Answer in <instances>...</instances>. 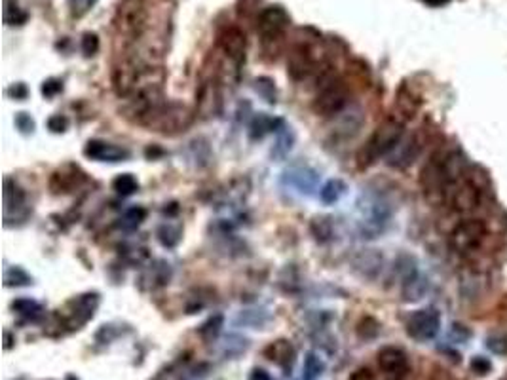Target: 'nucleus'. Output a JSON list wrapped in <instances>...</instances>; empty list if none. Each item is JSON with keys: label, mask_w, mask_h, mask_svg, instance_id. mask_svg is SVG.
<instances>
[{"label": "nucleus", "mask_w": 507, "mask_h": 380, "mask_svg": "<svg viewBox=\"0 0 507 380\" xmlns=\"http://www.w3.org/2000/svg\"><path fill=\"white\" fill-rule=\"evenodd\" d=\"M149 25V6L144 0H122L114 14V29L122 41L137 42Z\"/></svg>", "instance_id": "nucleus-1"}, {"label": "nucleus", "mask_w": 507, "mask_h": 380, "mask_svg": "<svg viewBox=\"0 0 507 380\" xmlns=\"http://www.w3.org/2000/svg\"><path fill=\"white\" fill-rule=\"evenodd\" d=\"M192 120H194V115L186 105L175 103V101L166 103L164 101L144 118L143 126L152 127V130L161 133H179L185 132L186 127L192 124Z\"/></svg>", "instance_id": "nucleus-2"}, {"label": "nucleus", "mask_w": 507, "mask_h": 380, "mask_svg": "<svg viewBox=\"0 0 507 380\" xmlns=\"http://www.w3.org/2000/svg\"><path fill=\"white\" fill-rule=\"evenodd\" d=\"M405 137L403 120L397 118H390V120L382 122L380 126L376 127L375 133L370 135L369 143L365 144L363 156L367 158V164L378 160L382 156H388L392 152L401 139Z\"/></svg>", "instance_id": "nucleus-3"}, {"label": "nucleus", "mask_w": 507, "mask_h": 380, "mask_svg": "<svg viewBox=\"0 0 507 380\" xmlns=\"http://www.w3.org/2000/svg\"><path fill=\"white\" fill-rule=\"evenodd\" d=\"M348 105V88L346 84L336 78L327 76L323 78L321 86L317 90V95L314 99V110L319 116H336L346 109Z\"/></svg>", "instance_id": "nucleus-4"}, {"label": "nucleus", "mask_w": 507, "mask_h": 380, "mask_svg": "<svg viewBox=\"0 0 507 380\" xmlns=\"http://www.w3.org/2000/svg\"><path fill=\"white\" fill-rule=\"evenodd\" d=\"M486 225L481 219H464L452 228L449 236L450 249L456 255H471L483 246Z\"/></svg>", "instance_id": "nucleus-5"}, {"label": "nucleus", "mask_w": 507, "mask_h": 380, "mask_svg": "<svg viewBox=\"0 0 507 380\" xmlns=\"http://www.w3.org/2000/svg\"><path fill=\"white\" fill-rule=\"evenodd\" d=\"M361 221H359V231L363 238H378L384 232L390 219V208L384 200L378 196H370L361 204Z\"/></svg>", "instance_id": "nucleus-6"}, {"label": "nucleus", "mask_w": 507, "mask_h": 380, "mask_svg": "<svg viewBox=\"0 0 507 380\" xmlns=\"http://www.w3.org/2000/svg\"><path fill=\"white\" fill-rule=\"evenodd\" d=\"M289 23H291V18L285 8L268 6L257 18V33H259L260 41L265 44H270V42L282 41L285 31L289 29Z\"/></svg>", "instance_id": "nucleus-7"}, {"label": "nucleus", "mask_w": 507, "mask_h": 380, "mask_svg": "<svg viewBox=\"0 0 507 380\" xmlns=\"http://www.w3.org/2000/svg\"><path fill=\"white\" fill-rule=\"evenodd\" d=\"M143 67L137 58H122L112 70V86L120 97H129L143 80Z\"/></svg>", "instance_id": "nucleus-8"}, {"label": "nucleus", "mask_w": 507, "mask_h": 380, "mask_svg": "<svg viewBox=\"0 0 507 380\" xmlns=\"http://www.w3.org/2000/svg\"><path fill=\"white\" fill-rule=\"evenodd\" d=\"M443 202L449 204L450 208L456 209V211L467 213V211H473L477 208L479 202H481V194H479L477 186L466 177L458 183L449 184L444 189Z\"/></svg>", "instance_id": "nucleus-9"}, {"label": "nucleus", "mask_w": 507, "mask_h": 380, "mask_svg": "<svg viewBox=\"0 0 507 380\" xmlns=\"http://www.w3.org/2000/svg\"><path fill=\"white\" fill-rule=\"evenodd\" d=\"M99 305V297L95 293H86L80 297H75L65 305L61 317H63L65 325L69 329H80L84 323H87L95 314V308Z\"/></svg>", "instance_id": "nucleus-10"}, {"label": "nucleus", "mask_w": 507, "mask_h": 380, "mask_svg": "<svg viewBox=\"0 0 507 380\" xmlns=\"http://www.w3.org/2000/svg\"><path fill=\"white\" fill-rule=\"evenodd\" d=\"M439 329H441V314L435 308L416 310L407 322V333L410 339L418 340V342L435 339Z\"/></svg>", "instance_id": "nucleus-11"}, {"label": "nucleus", "mask_w": 507, "mask_h": 380, "mask_svg": "<svg viewBox=\"0 0 507 380\" xmlns=\"http://www.w3.org/2000/svg\"><path fill=\"white\" fill-rule=\"evenodd\" d=\"M219 48L226 58L234 63H242L247 52V36L240 27H225L219 33Z\"/></svg>", "instance_id": "nucleus-12"}, {"label": "nucleus", "mask_w": 507, "mask_h": 380, "mask_svg": "<svg viewBox=\"0 0 507 380\" xmlns=\"http://www.w3.org/2000/svg\"><path fill=\"white\" fill-rule=\"evenodd\" d=\"M283 183H287L289 186H293L300 192V194H314L317 190V181H319V175H317L316 169L306 166H294L291 169L283 173Z\"/></svg>", "instance_id": "nucleus-13"}, {"label": "nucleus", "mask_w": 507, "mask_h": 380, "mask_svg": "<svg viewBox=\"0 0 507 380\" xmlns=\"http://www.w3.org/2000/svg\"><path fill=\"white\" fill-rule=\"evenodd\" d=\"M84 154L95 162H110V164H114V162H126L129 158V150L124 149V147H118V144L93 139V141H90L84 147Z\"/></svg>", "instance_id": "nucleus-14"}, {"label": "nucleus", "mask_w": 507, "mask_h": 380, "mask_svg": "<svg viewBox=\"0 0 507 380\" xmlns=\"http://www.w3.org/2000/svg\"><path fill=\"white\" fill-rule=\"evenodd\" d=\"M82 183H84V173L80 171V167L69 164L53 173L50 179V189L53 194H69L78 189Z\"/></svg>", "instance_id": "nucleus-15"}, {"label": "nucleus", "mask_w": 507, "mask_h": 380, "mask_svg": "<svg viewBox=\"0 0 507 380\" xmlns=\"http://www.w3.org/2000/svg\"><path fill=\"white\" fill-rule=\"evenodd\" d=\"M420 152H422V144L418 139L403 137L401 139V143H399L397 147L388 154V164H390L392 167L403 169V167H409L410 164L420 156Z\"/></svg>", "instance_id": "nucleus-16"}, {"label": "nucleus", "mask_w": 507, "mask_h": 380, "mask_svg": "<svg viewBox=\"0 0 507 380\" xmlns=\"http://www.w3.org/2000/svg\"><path fill=\"white\" fill-rule=\"evenodd\" d=\"M171 280V266L166 260H154L149 268H144L141 278H139V285L144 291H154L158 287H164Z\"/></svg>", "instance_id": "nucleus-17"}, {"label": "nucleus", "mask_w": 507, "mask_h": 380, "mask_svg": "<svg viewBox=\"0 0 507 380\" xmlns=\"http://www.w3.org/2000/svg\"><path fill=\"white\" fill-rule=\"evenodd\" d=\"M378 365L384 373L388 374H405L407 369H409V359H407V354H405L401 348H395V346H386L378 352Z\"/></svg>", "instance_id": "nucleus-18"}, {"label": "nucleus", "mask_w": 507, "mask_h": 380, "mask_svg": "<svg viewBox=\"0 0 507 380\" xmlns=\"http://www.w3.org/2000/svg\"><path fill=\"white\" fill-rule=\"evenodd\" d=\"M287 67L289 75L293 76L294 80H304L306 76L314 70V58H311L310 50L304 46L294 48L289 56Z\"/></svg>", "instance_id": "nucleus-19"}, {"label": "nucleus", "mask_w": 507, "mask_h": 380, "mask_svg": "<svg viewBox=\"0 0 507 380\" xmlns=\"http://www.w3.org/2000/svg\"><path fill=\"white\" fill-rule=\"evenodd\" d=\"M220 95L217 82L211 80L203 82L200 92H198V110L202 112V116H213L219 112Z\"/></svg>", "instance_id": "nucleus-20"}, {"label": "nucleus", "mask_w": 507, "mask_h": 380, "mask_svg": "<svg viewBox=\"0 0 507 380\" xmlns=\"http://www.w3.org/2000/svg\"><path fill=\"white\" fill-rule=\"evenodd\" d=\"M427 287H429L427 278H424L420 272L415 270L412 274L403 278L401 293H403V299L407 300V302H415V300H420L422 297L427 293Z\"/></svg>", "instance_id": "nucleus-21"}, {"label": "nucleus", "mask_w": 507, "mask_h": 380, "mask_svg": "<svg viewBox=\"0 0 507 380\" xmlns=\"http://www.w3.org/2000/svg\"><path fill=\"white\" fill-rule=\"evenodd\" d=\"M265 356L268 357L272 363L279 365V367H287V365H291L294 359V348L293 344L285 339L274 340L272 344L266 346Z\"/></svg>", "instance_id": "nucleus-22"}, {"label": "nucleus", "mask_w": 507, "mask_h": 380, "mask_svg": "<svg viewBox=\"0 0 507 380\" xmlns=\"http://www.w3.org/2000/svg\"><path fill=\"white\" fill-rule=\"evenodd\" d=\"M25 208V192L19 189L18 184L12 183L10 179L4 181V217L10 215L12 209H23Z\"/></svg>", "instance_id": "nucleus-23"}, {"label": "nucleus", "mask_w": 507, "mask_h": 380, "mask_svg": "<svg viewBox=\"0 0 507 380\" xmlns=\"http://www.w3.org/2000/svg\"><path fill=\"white\" fill-rule=\"evenodd\" d=\"M382 263H384L382 255H378L376 251H365V253H361L358 257L356 266H358V270H361L363 276L375 278L378 276V272L382 270Z\"/></svg>", "instance_id": "nucleus-24"}, {"label": "nucleus", "mask_w": 507, "mask_h": 380, "mask_svg": "<svg viewBox=\"0 0 507 380\" xmlns=\"http://www.w3.org/2000/svg\"><path fill=\"white\" fill-rule=\"evenodd\" d=\"M344 192H346V184L342 183L341 179H331L321 186L319 196H321L323 204H336L344 196Z\"/></svg>", "instance_id": "nucleus-25"}, {"label": "nucleus", "mask_w": 507, "mask_h": 380, "mask_svg": "<svg viewBox=\"0 0 507 380\" xmlns=\"http://www.w3.org/2000/svg\"><path fill=\"white\" fill-rule=\"evenodd\" d=\"M293 141H294L293 132L283 126L279 127V130H277L276 144H274V149H272V156H276V158H285V156L291 152V149H293Z\"/></svg>", "instance_id": "nucleus-26"}, {"label": "nucleus", "mask_w": 507, "mask_h": 380, "mask_svg": "<svg viewBox=\"0 0 507 380\" xmlns=\"http://www.w3.org/2000/svg\"><path fill=\"white\" fill-rule=\"evenodd\" d=\"M276 126H282V122L274 120V118H270V116H266V115L255 116L253 124H251V137L260 139V137H265L266 133L277 132Z\"/></svg>", "instance_id": "nucleus-27"}, {"label": "nucleus", "mask_w": 507, "mask_h": 380, "mask_svg": "<svg viewBox=\"0 0 507 380\" xmlns=\"http://www.w3.org/2000/svg\"><path fill=\"white\" fill-rule=\"evenodd\" d=\"M12 308L18 312L19 316L27 317L31 322H36L42 316V306L36 300L31 299H18L12 302Z\"/></svg>", "instance_id": "nucleus-28"}, {"label": "nucleus", "mask_w": 507, "mask_h": 380, "mask_svg": "<svg viewBox=\"0 0 507 380\" xmlns=\"http://www.w3.org/2000/svg\"><path fill=\"white\" fill-rule=\"evenodd\" d=\"M112 189H114L120 196H132L133 192H137L139 183L132 173H122V175H118V177L112 181Z\"/></svg>", "instance_id": "nucleus-29"}, {"label": "nucleus", "mask_w": 507, "mask_h": 380, "mask_svg": "<svg viewBox=\"0 0 507 380\" xmlns=\"http://www.w3.org/2000/svg\"><path fill=\"white\" fill-rule=\"evenodd\" d=\"M302 371H304V380H314L325 371V363H323V359L317 356V354L310 352V354L306 356L304 369H302Z\"/></svg>", "instance_id": "nucleus-30"}, {"label": "nucleus", "mask_w": 507, "mask_h": 380, "mask_svg": "<svg viewBox=\"0 0 507 380\" xmlns=\"http://www.w3.org/2000/svg\"><path fill=\"white\" fill-rule=\"evenodd\" d=\"M181 234H183V231H181L179 225H164L160 231H158V240H160L161 246H166V248H175V246L179 243Z\"/></svg>", "instance_id": "nucleus-31"}, {"label": "nucleus", "mask_w": 507, "mask_h": 380, "mask_svg": "<svg viewBox=\"0 0 507 380\" xmlns=\"http://www.w3.org/2000/svg\"><path fill=\"white\" fill-rule=\"evenodd\" d=\"M31 276L25 270H21L19 266H12L4 272V285L6 287H21V285H29Z\"/></svg>", "instance_id": "nucleus-32"}, {"label": "nucleus", "mask_w": 507, "mask_h": 380, "mask_svg": "<svg viewBox=\"0 0 507 380\" xmlns=\"http://www.w3.org/2000/svg\"><path fill=\"white\" fill-rule=\"evenodd\" d=\"M4 21H6L8 25H21L27 21V14H25L16 2L6 0V2H4Z\"/></svg>", "instance_id": "nucleus-33"}, {"label": "nucleus", "mask_w": 507, "mask_h": 380, "mask_svg": "<svg viewBox=\"0 0 507 380\" xmlns=\"http://www.w3.org/2000/svg\"><path fill=\"white\" fill-rule=\"evenodd\" d=\"M144 217H146V211H144L143 208H132L127 209L126 213H124V217H122V226L124 228H127V231H133V228H137L141 223L144 221Z\"/></svg>", "instance_id": "nucleus-34"}, {"label": "nucleus", "mask_w": 507, "mask_h": 380, "mask_svg": "<svg viewBox=\"0 0 507 380\" xmlns=\"http://www.w3.org/2000/svg\"><path fill=\"white\" fill-rule=\"evenodd\" d=\"M220 327H223V316L209 317L208 322L200 327V334L209 342V340L217 339V334L220 333Z\"/></svg>", "instance_id": "nucleus-35"}, {"label": "nucleus", "mask_w": 507, "mask_h": 380, "mask_svg": "<svg viewBox=\"0 0 507 380\" xmlns=\"http://www.w3.org/2000/svg\"><path fill=\"white\" fill-rule=\"evenodd\" d=\"M311 231H314L317 240H327V238L333 236V223L329 217H317L311 223Z\"/></svg>", "instance_id": "nucleus-36"}, {"label": "nucleus", "mask_w": 507, "mask_h": 380, "mask_svg": "<svg viewBox=\"0 0 507 380\" xmlns=\"http://www.w3.org/2000/svg\"><path fill=\"white\" fill-rule=\"evenodd\" d=\"M99 50V38L95 33H86L82 36V52L86 56H95Z\"/></svg>", "instance_id": "nucleus-37"}, {"label": "nucleus", "mask_w": 507, "mask_h": 380, "mask_svg": "<svg viewBox=\"0 0 507 380\" xmlns=\"http://www.w3.org/2000/svg\"><path fill=\"white\" fill-rule=\"evenodd\" d=\"M16 126L23 133H33V130H35V120H33L27 112H19V115L16 116Z\"/></svg>", "instance_id": "nucleus-38"}, {"label": "nucleus", "mask_w": 507, "mask_h": 380, "mask_svg": "<svg viewBox=\"0 0 507 380\" xmlns=\"http://www.w3.org/2000/svg\"><path fill=\"white\" fill-rule=\"evenodd\" d=\"M61 90H63V82L55 80V78H50V80H46L44 84H42V93H44L46 97H53V95H58Z\"/></svg>", "instance_id": "nucleus-39"}, {"label": "nucleus", "mask_w": 507, "mask_h": 380, "mask_svg": "<svg viewBox=\"0 0 507 380\" xmlns=\"http://www.w3.org/2000/svg\"><path fill=\"white\" fill-rule=\"evenodd\" d=\"M93 2H95V0H69V6L70 10H73V14L82 16V14H86L87 10L93 6Z\"/></svg>", "instance_id": "nucleus-40"}, {"label": "nucleus", "mask_w": 507, "mask_h": 380, "mask_svg": "<svg viewBox=\"0 0 507 380\" xmlns=\"http://www.w3.org/2000/svg\"><path fill=\"white\" fill-rule=\"evenodd\" d=\"M67 126H69V120H67V118H65V116H61V115L52 116V118L48 120V127H50V130H52V132H55V133L65 132V130H67Z\"/></svg>", "instance_id": "nucleus-41"}, {"label": "nucleus", "mask_w": 507, "mask_h": 380, "mask_svg": "<svg viewBox=\"0 0 507 380\" xmlns=\"http://www.w3.org/2000/svg\"><path fill=\"white\" fill-rule=\"evenodd\" d=\"M486 346H489V350L496 352V354H506L507 352V340L501 339V337H492V339H489Z\"/></svg>", "instance_id": "nucleus-42"}, {"label": "nucleus", "mask_w": 507, "mask_h": 380, "mask_svg": "<svg viewBox=\"0 0 507 380\" xmlns=\"http://www.w3.org/2000/svg\"><path fill=\"white\" fill-rule=\"evenodd\" d=\"M471 369L475 371V373L483 376V374H486L490 369H492V365H490V361H486L484 357H475L471 363Z\"/></svg>", "instance_id": "nucleus-43"}, {"label": "nucleus", "mask_w": 507, "mask_h": 380, "mask_svg": "<svg viewBox=\"0 0 507 380\" xmlns=\"http://www.w3.org/2000/svg\"><path fill=\"white\" fill-rule=\"evenodd\" d=\"M450 337L456 340V342H466L467 339H469V331H467L464 325H452V331H450Z\"/></svg>", "instance_id": "nucleus-44"}, {"label": "nucleus", "mask_w": 507, "mask_h": 380, "mask_svg": "<svg viewBox=\"0 0 507 380\" xmlns=\"http://www.w3.org/2000/svg\"><path fill=\"white\" fill-rule=\"evenodd\" d=\"M350 380H376V379L370 369L363 367V369H358V371H353L352 376H350Z\"/></svg>", "instance_id": "nucleus-45"}, {"label": "nucleus", "mask_w": 507, "mask_h": 380, "mask_svg": "<svg viewBox=\"0 0 507 380\" xmlns=\"http://www.w3.org/2000/svg\"><path fill=\"white\" fill-rule=\"evenodd\" d=\"M10 95H14L16 99H25L27 97V88L23 84H16V86L10 88Z\"/></svg>", "instance_id": "nucleus-46"}, {"label": "nucleus", "mask_w": 507, "mask_h": 380, "mask_svg": "<svg viewBox=\"0 0 507 380\" xmlns=\"http://www.w3.org/2000/svg\"><path fill=\"white\" fill-rule=\"evenodd\" d=\"M249 380H272V376L266 373L265 369H255L253 373L249 374Z\"/></svg>", "instance_id": "nucleus-47"}, {"label": "nucleus", "mask_w": 507, "mask_h": 380, "mask_svg": "<svg viewBox=\"0 0 507 380\" xmlns=\"http://www.w3.org/2000/svg\"><path fill=\"white\" fill-rule=\"evenodd\" d=\"M426 4H429V6H435V8H439V6H444V4H449L450 0H424Z\"/></svg>", "instance_id": "nucleus-48"}]
</instances>
